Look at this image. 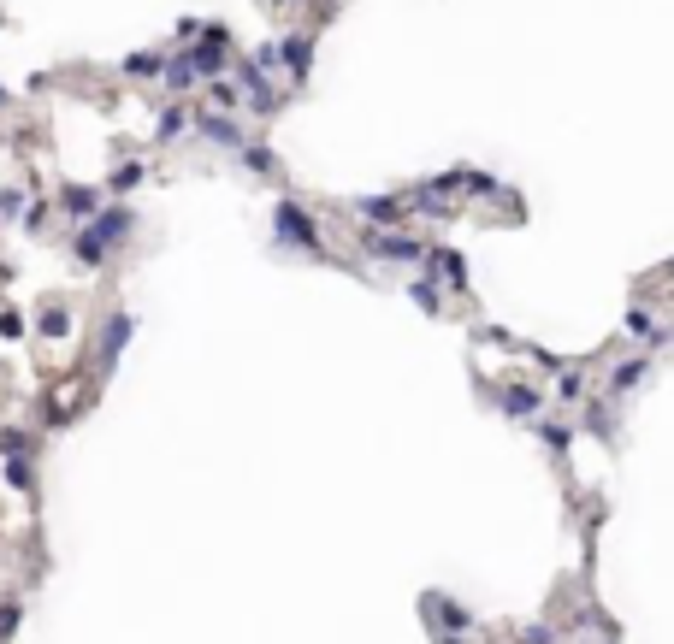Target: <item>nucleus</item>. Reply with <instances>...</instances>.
Wrapping results in <instances>:
<instances>
[{
  "label": "nucleus",
  "instance_id": "7c9ffc66",
  "mask_svg": "<svg viewBox=\"0 0 674 644\" xmlns=\"http://www.w3.org/2000/svg\"><path fill=\"white\" fill-rule=\"evenodd\" d=\"M24 331H30V325H24V314H18L12 302H0V337H6V343H18Z\"/></svg>",
  "mask_w": 674,
  "mask_h": 644
},
{
  "label": "nucleus",
  "instance_id": "72a5a7b5",
  "mask_svg": "<svg viewBox=\"0 0 674 644\" xmlns=\"http://www.w3.org/2000/svg\"><path fill=\"white\" fill-rule=\"evenodd\" d=\"M521 644H556V633L550 627H521Z\"/></svg>",
  "mask_w": 674,
  "mask_h": 644
},
{
  "label": "nucleus",
  "instance_id": "f03ea898",
  "mask_svg": "<svg viewBox=\"0 0 674 644\" xmlns=\"http://www.w3.org/2000/svg\"><path fill=\"white\" fill-rule=\"evenodd\" d=\"M231 77H237V89H243V107L255 113V119H278L284 113V101H290V89H278L261 65L249 60V54H237V65H231Z\"/></svg>",
  "mask_w": 674,
  "mask_h": 644
},
{
  "label": "nucleus",
  "instance_id": "473e14b6",
  "mask_svg": "<svg viewBox=\"0 0 674 644\" xmlns=\"http://www.w3.org/2000/svg\"><path fill=\"white\" fill-rule=\"evenodd\" d=\"M18 621H24V603H0V639H12Z\"/></svg>",
  "mask_w": 674,
  "mask_h": 644
},
{
  "label": "nucleus",
  "instance_id": "9d476101",
  "mask_svg": "<svg viewBox=\"0 0 674 644\" xmlns=\"http://www.w3.org/2000/svg\"><path fill=\"white\" fill-rule=\"evenodd\" d=\"M355 213H361V225H379V231H397L408 213V195H355L349 201Z\"/></svg>",
  "mask_w": 674,
  "mask_h": 644
},
{
  "label": "nucleus",
  "instance_id": "4be33fe9",
  "mask_svg": "<svg viewBox=\"0 0 674 644\" xmlns=\"http://www.w3.org/2000/svg\"><path fill=\"white\" fill-rule=\"evenodd\" d=\"M184 130H190V107H184V101L160 107V119H154V142H160V148H172V142H178Z\"/></svg>",
  "mask_w": 674,
  "mask_h": 644
},
{
  "label": "nucleus",
  "instance_id": "9b49d317",
  "mask_svg": "<svg viewBox=\"0 0 674 644\" xmlns=\"http://www.w3.org/2000/svg\"><path fill=\"white\" fill-rule=\"evenodd\" d=\"M651 379V355H627V361H615L604 373V402H621V396H633V390Z\"/></svg>",
  "mask_w": 674,
  "mask_h": 644
},
{
  "label": "nucleus",
  "instance_id": "4468645a",
  "mask_svg": "<svg viewBox=\"0 0 674 644\" xmlns=\"http://www.w3.org/2000/svg\"><path fill=\"white\" fill-rule=\"evenodd\" d=\"M491 402H497V408H503V414H509V420H527V426H533V420H539V390L527 385V379H515V385L491 390Z\"/></svg>",
  "mask_w": 674,
  "mask_h": 644
},
{
  "label": "nucleus",
  "instance_id": "412c9836",
  "mask_svg": "<svg viewBox=\"0 0 674 644\" xmlns=\"http://www.w3.org/2000/svg\"><path fill=\"white\" fill-rule=\"evenodd\" d=\"M71 408H77V379H66L60 396L54 390L42 396V426H71Z\"/></svg>",
  "mask_w": 674,
  "mask_h": 644
},
{
  "label": "nucleus",
  "instance_id": "20e7f679",
  "mask_svg": "<svg viewBox=\"0 0 674 644\" xmlns=\"http://www.w3.org/2000/svg\"><path fill=\"white\" fill-rule=\"evenodd\" d=\"M190 48V60H196V77L213 83V77H225L231 65H237V42H231V30L225 24H196V42H184Z\"/></svg>",
  "mask_w": 674,
  "mask_h": 644
},
{
  "label": "nucleus",
  "instance_id": "39448f33",
  "mask_svg": "<svg viewBox=\"0 0 674 644\" xmlns=\"http://www.w3.org/2000/svg\"><path fill=\"white\" fill-rule=\"evenodd\" d=\"M190 130L207 136L213 148H225V154H243V142H255L243 130V113H219V107H190Z\"/></svg>",
  "mask_w": 674,
  "mask_h": 644
},
{
  "label": "nucleus",
  "instance_id": "5701e85b",
  "mask_svg": "<svg viewBox=\"0 0 674 644\" xmlns=\"http://www.w3.org/2000/svg\"><path fill=\"white\" fill-rule=\"evenodd\" d=\"M426 266H438L450 290H468V260L456 255V249H444V243H432V255H426Z\"/></svg>",
  "mask_w": 674,
  "mask_h": 644
},
{
  "label": "nucleus",
  "instance_id": "2eb2a0df",
  "mask_svg": "<svg viewBox=\"0 0 674 644\" xmlns=\"http://www.w3.org/2000/svg\"><path fill=\"white\" fill-rule=\"evenodd\" d=\"M166 60H172V48L166 42H154V48H136L119 60V71L131 77V83H154V77H166Z\"/></svg>",
  "mask_w": 674,
  "mask_h": 644
},
{
  "label": "nucleus",
  "instance_id": "dca6fc26",
  "mask_svg": "<svg viewBox=\"0 0 674 644\" xmlns=\"http://www.w3.org/2000/svg\"><path fill=\"white\" fill-rule=\"evenodd\" d=\"M621 331H627L633 343H651V349H663V343H669V337H674L669 325H657V314H651L645 302H633V308L621 314Z\"/></svg>",
  "mask_w": 674,
  "mask_h": 644
},
{
  "label": "nucleus",
  "instance_id": "a878e982",
  "mask_svg": "<svg viewBox=\"0 0 674 644\" xmlns=\"http://www.w3.org/2000/svg\"><path fill=\"white\" fill-rule=\"evenodd\" d=\"M408 302L426 308V314L438 320V314H444V284H438V278H408Z\"/></svg>",
  "mask_w": 674,
  "mask_h": 644
},
{
  "label": "nucleus",
  "instance_id": "f257e3e1",
  "mask_svg": "<svg viewBox=\"0 0 674 644\" xmlns=\"http://www.w3.org/2000/svg\"><path fill=\"white\" fill-rule=\"evenodd\" d=\"M272 243L290 249V255H308V260H332V243H326V225L296 201V195H278L272 207Z\"/></svg>",
  "mask_w": 674,
  "mask_h": 644
},
{
  "label": "nucleus",
  "instance_id": "f3484780",
  "mask_svg": "<svg viewBox=\"0 0 674 644\" xmlns=\"http://www.w3.org/2000/svg\"><path fill=\"white\" fill-rule=\"evenodd\" d=\"M202 77H196V60H190V48H172V60H166V77H160V89L172 95V101H184L190 89H196Z\"/></svg>",
  "mask_w": 674,
  "mask_h": 644
},
{
  "label": "nucleus",
  "instance_id": "b1692460",
  "mask_svg": "<svg viewBox=\"0 0 674 644\" xmlns=\"http://www.w3.org/2000/svg\"><path fill=\"white\" fill-rule=\"evenodd\" d=\"M237 166H243V172H255V178H278V154H272V148L261 142V136H255V142H243Z\"/></svg>",
  "mask_w": 674,
  "mask_h": 644
},
{
  "label": "nucleus",
  "instance_id": "0eeeda50",
  "mask_svg": "<svg viewBox=\"0 0 674 644\" xmlns=\"http://www.w3.org/2000/svg\"><path fill=\"white\" fill-rule=\"evenodd\" d=\"M278 71L302 89L314 77V30H284L278 36Z\"/></svg>",
  "mask_w": 674,
  "mask_h": 644
},
{
  "label": "nucleus",
  "instance_id": "c85d7f7f",
  "mask_svg": "<svg viewBox=\"0 0 674 644\" xmlns=\"http://www.w3.org/2000/svg\"><path fill=\"white\" fill-rule=\"evenodd\" d=\"M0 455H36V438L24 426H0Z\"/></svg>",
  "mask_w": 674,
  "mask_h": 644
},
{
  "label": "nucleus",
  "instance_id": "393cba45",
  "mask_svg": "<svg viewBox=\"0 0 674 644\" xmlns=\"http://www.w3.org/2000/svg\"><path fill=\"white\" fill-rule=\"evenodd\" d=\"M207 101L202 107H219V113H243V89H237V77H213V83H202Z\"/></svg>",
  "mask_w": 674,
  "mask_h": 644
},
{
  "label": "nucleus",
  "instance_id": "c9c22d12",
  "mask_svg": "<svg viewBox=\"0 0 674 644\" xmlns=\"http://www.w3.org/2000/svg\"><path fill=\"white\" fill-rule=\"evenodd\" d=\"M0 18H6V12H0Z\"/></svg>",
  "mask_w": 674,
  "mask_h": 644
},
{
  "label": "nucleus",
  "instance_id": "423d86ee",
  "mask_svg": "<svg viewBox=\"0 0 674 644\" xmlns=\"http://www.w3.org/2000/svg\"><path fill=\"white\" fill-rule=\"evenodd\" d=\"M136 337V314H107V325H101V337H95V373L107 379L113 367H119V355H125V343Z\"/></svg>",
  "mask_w": 674,
  "mask_h": 644
},
{
  "label": "nucleus",
  "instance_id": "6ab92c4d",
  "mask_svg": "<svg viewBox=\"0 0 674 644\" xmlns=\"http://www.w3.org/2000/svg\"><path fill=\"white\" fill-rule=\"evenodd\" d=\"M0 479L18 497H36V455H0Z\"/></svg>",
  "mask_w": 674,
  "mask_h": 644
},
{
  "label": "nucleus",
  "instance_id": "cd10ccee",
  "mask_svg": "<svg viewBox=\"0 0 674 644\" xmlns=\"http://www.w3.org/2000/svg\"><path fill=\"white\" fill-rule=\"evenodd\" d=\"M609 408H615V402H604V396H598V402H586V414H580L574 426H580V432H592V438H609Z\"/></svg>",
  "mask_w": 674,
  "mask_h": 644
},
{
  "label": "nucleus",
  "instance_id": "2f4dec72",
  "mask_svg": "<svg viewBox=\"0 0 674 644\" xmlns=\"http://www.w3.org/2000/svg\"><path fill=\"white\" fill-rule=\"evenodd\" d=\"M18 213H24V190L18 184H0V225H12Z\"/></svg>",
  "mask_w": 674,
  "mask_h": 644
},
{
  "label": "nucleus",
  "instance_id": "a211bd4d",
  "mask_svg": "<svg viewBox=\"0 0 674 644\" xmlns=\"http://www.w3.org/2000/svg\"><path fill=\"white\" fill-rule=\"evenodd\" d=\"M148 178H154V172H148V160H125V166H113V172H107V184H101V190H107V201H125V195H136Z\"/></svg>",
  "mask_w": 674,
  "mask_h": 644
},
{
  "label": "nucleus",
  "instance_id": "1a4fd4ad",
  "mask_svg": "<svg viewBox=\"0 0 674 644\" xmlns=\"http://www.w3.org/2000/svg\"><path fill=\"white\" fill-rule=\"evenodd\" d=\"M54 201H60V213H66L71 225H89V219L107 207V190H101V184H60Z\"/></svg>",
  "mask_w": 674,
  "mask_h": 644
},
{
  "label": "nucleus",
  "instance_id": "bb28decb",
  "mask_svg": "<svg viewBox=\"0 0 674 644\" xmlns=\"http://www.w3.org/2000/svg\"><path fill=\"white\" fill-rule=\"evenodd\" d=\"M36 331H42V337H71V308L66 302H48V308L36 314Z\"/></svg>",
  "mask_w": 674,
  "mask_h": 644
},
{
  "label": "nucleus",
  "instance_id": "ddd939ff",
  "mask_svg": "<svg viewBox=\"0 0 674 644\" xmlns=\"http://www.w3.org/2000/svg\"><path fill=\"white\" fill-rule=\"evenodd\" d=\"M89 225H95V231H101L113 249H125V243L136 237V207H131V201H107V207H101Z\"/></svg>",
  "mask_w": 674,
  "mask_h": 644
},
{
  "label": "nucleus",
  "instance_id": "f8f14e48",
  "mask_svg": "<svg viewBox=\"0 0 674 644\" xmlns=\"http://www.w3.org/2000/svg\"><path fill=\"white\" fill-rule=\"evenodd\" d=\"M113 255H119V249H113V243H107L95 225H71V260H77L83 272H101V266H107Z\"/></svg>",
  "mask_w": 674,
  "mask_h": 644
},
{
  "label": "nucleus",
  "instance_id": "c756f323",
  "mask_svg": "<svg viewBox=\"0 0 674 644\" xmlns=\"http://www.w3.org/2000/svg\"><path fill=\"white\" fill-rule=\"evenodd\" d=\"M556 396H562V402H580V396H586V373L562 367V373H556Z\"/></svg>",
  "mask_w": 674,
  "mask_h": 644
},
{
  "label": "nucleus",
  "instance_id": "7ed1b4c3",
  "mask_svg": "<svg viewBox=\"0 0 674 644\" xmlns=\"http://www.w3.org/2000/svg\"><path fill=\"white\" fill-rule=\"evenodd\" d=\"M355 243H361L373 260H391V266H426V255H432V243H426V237L379 231V225H361V231H355Z\"/></svg>",
  "mask_w": 674,
  "mask_h": 644
},
{
  "label": "nucleus",
  "instance_id": "f704fd0d",
  "mask_svg": "<svg viewBox=\"0 0 674 644\" xmlns=\"http://www.w3.org/2000/svg\"><path fill=\"white\" fill-rule=\"evenodd\" d=\"M6 107H12V89H6V83H0V113H6Z\"/></svg>",
  "mask_w": 674,
  "mask_h": 644
},
{
  "label": "nucleus",
  "instance_id": "6e6552de",
  "mask_svg": "<svg viewBox=\"0 0 674 644\" xmlns=\"http://www.w3.org/2000/svg\"><path fill=\"white\" fill-rule=\"evenodd\" d=\"M420 609H426V627H432V633H473V627H479V615L462 609L456 597H444V591H432Z\"/></svg>",
  "mask_w": 674,
  "mask_h": 644
},
{
  "label": "nucleus",
  "instance_id": "aec40b11",
  "mask_svg": "<svg viewBox=\"0 0 674 644\" xmlns=\"http://www.w3.org/2000/svg\"><path fill=\"white\" fill-rule=\"evenodd\" d=\"M533 438H539L550 455H568L574 438H580V426H574V420H533Z\"/></svg>",
  "mask_w": 674,
  "mask_h": 644
}]
</instances>
